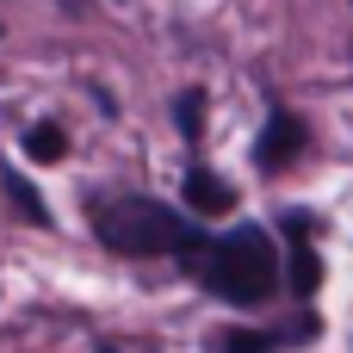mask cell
Instances as JSON below:
<instances>
[{"mask_svg":"<svg viewBox=\"0 0 353 353\" xmlns=\"http://www.w3.org/2000/svg\"><path fill=\"white\" fill-rule=\"evenodd\" d=\"M186 267H192V279H199L211 298H223V304H236V310H254V304H267V298L279 292V248H273V236L254 230V223H242V230H230V236H205V242L186 254Z\"/></svg>","mask_w":353,"mask_h":353,"instance_id":"6da1fadb","label":"cell"},{"mask_svg":"<svg viewBox=\"0 0 353 353\" xmlns=\"http://www.w3.org/2000/svg\"><path fill=\"white\" fill-rule=\"evenodd\" d=\"M93 236L112 254H130V261H149V254H180L186 261L205 242V230L186 211H174L161 199H143V192H124V199L93 205Z\"/></svg>","mask_w":353,"mask_h":353,"instance_id":"7a4b0ae2","label":"cell"},{"mask_svg":"<svg viewBox=\"0 0 353 353\" xmlns=\"http://www.w3.org/2000/svg\"><path fill=\"white\" fill-rule=\"evenodd\" d=\"M304 143H310L304 118L285 112V105H273V118H267V130H261V143H254V161H261L267 174H279V168H292V161L304 155Z\"/></svg>","mask_w":353,"mask_h":353,"instance_id":"3957f363","label":"cell"},{"mask_svg":"<svg viewBox=\"0 0 353 353\" xmlns=\"http://www.w3.org/2000/svg\"><path fill=\"white\" fill-rule=\"evenodd\" d=\"M285 230L298 236V248H292V292L310 298V292L323 285V261H316V248H310V217H304V211H285Z\"/></svg>","mask_w":353,"mask_h":353,"instance_id":"277c9868","label":"cell"},{"mask_svg":"<svg viewBox=\"0 0 353 353\" xmlns=\"http://www.w3.org/2000/svg\"><path fill=\"white\" fill-rule=\"evenodd\" d=\"M186 205H192L199 217H223V211L236 205V192H230V180H217L211 168H186Z\"/></svg>","mask_w":353,"mask_h":353,"instance_id":"5b68a950","label":"cell"},{"mask_svg":"<svg viewBox=\"0 0 353 353\" xmlns=\"http://www.w3.org/2000/svg\"><path fill=\"white\" fill-rule=\"evenodd\" d=\"M25 155L31 161H62L68 155V130L62 124H31L25 130Z\"/></svg>","mask_w":353,"mask_h":353,"instance_id":"8992f818","label":"cell"},{"mask_svg":"<svg viewBox=\"0 0 353 353\" xmlns=\"http://www.w3.org/2000/svg\"><path fill=\"white\" fill-rule=\"evenodd\" d=\"M285 335H254V329H223L217 335V353H279Z\"/></svg>","mask_w":353,"mask_h":353,"instance_id":"52a82bcc","label":"cell"},{"mask_svg":"<svg viewBox=\"0 0 353 353\" xmlns=\"http://www.w3.org/2000/svg\"><path fill=\"white\" fill-rule=\"evenodd\" d=\"M0 186H6V199H12V205L25 211V223H50V211H43V199H37V192H31V186H25L19 174H0Z\"/></svg>","mask_w":353,"mask_h":353,"instance_id":"ba28073f","label":"cell"},{"mask_svg":"<svg viewBox=\"0 0 353 353\" xmlns=\"http://www.w3.org/2000/svg\"><path fill=\"white\" fill-rule=\"evenodd\" d=\"M174 118H180L186 143H199V130H205V93H199V87H186V93H180V105H174Z\"/></svg>","mask_w":353,"mask_h":353,"instance_id":"9c48e42d","label":"cell"}]
</instances>
